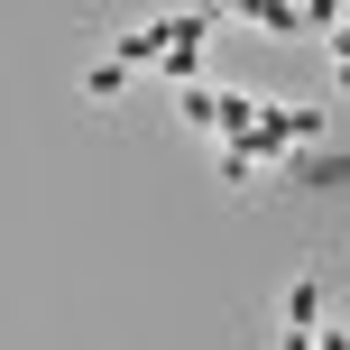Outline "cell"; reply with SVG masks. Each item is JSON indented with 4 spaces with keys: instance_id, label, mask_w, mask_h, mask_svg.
I'll use <instances>...</instances> for the list:
<instances>
[{
    "instance_id": "6da1fadb",
    "label": "cell",
    "mask_w": 350,
    "mask_h": 350,
    "mask_svg": "<svg viewBox=\"0 0 350 350\" xmlns=\"http://www.w3.org/2000/svg\"><path fill=\"white\" fill-rule=\"evenodd\" d=\"M314 304H323L314 286H295V295H286V341H304V332H314Z\"/></svg>"
},
{
    "instance_id": "277c9868",
    "label": "cell",
    "mask_w": 350,
    "mask_h": 350,
    "mask_svg": "<svg viewBox=\"0 0 350 350\" xmlns=\"http://www.w3.org/2000/svg\"><path fill=\"white\" fill-rule=\"evenodd\" d=\"M341 83H350V37H341Z\"/></svg>"
},
{
    "instance_id": "3957f363",
    "label": "cell",
    "mask_w": 350,
    "mask_h": 350,
    "mask_svg": "<svg viewBox=\"0 0 350 350\" xmlns=\"http://www.w3.org/2000/svg\"><path fill=\"white\" fill-rule=\"evenodd\" d=\"M350 18V0H304V28H341Z\"/></svg>"
},
{
    "instance_id": "7a4b0ae2",
    "label": "cell",
    "mask_w": 350,
    "mask_h": 350,
    "mask_svg": "<svg viewBox=\"0 0 350 350\" xmlns=\"http://www.w3.org/2000/svg\"><path fill=\"white\" fill-rule=\"evenodd\" d=\"M286 175H304V185H350V157H304V166H286Z\"/></svg>"
}]
</instances>
